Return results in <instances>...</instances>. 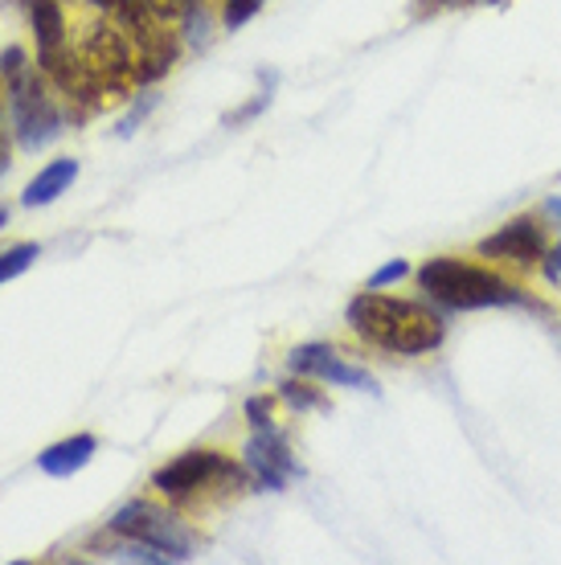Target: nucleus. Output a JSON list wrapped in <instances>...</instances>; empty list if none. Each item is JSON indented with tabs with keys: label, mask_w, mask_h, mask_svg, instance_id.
Listing matches in <instances>:
<instances>
[{
	"label": "nucleus",
	"mask_w": 561,
	"mask_h": 565,
	"mask_svg": "<svg viewBox=\"0 0 561 565\" xmlns=\"http://www.w3.org/2000/svg\"><path fill=\"white\" fill-rule=\"evenodd\" d=\"M349 328L361 340L378 344L393 356H422L435 353L443 337H447V324L443 316H435L431 308H422L414 299H398V296H381V291H361L352 299L349 311H345Z\"/></svg>",
	"instance_id": "obj_1"
},
{
	"label": "nucleus",
	"mask_w": 561,
	"mask_h": 565,
	"mask_svg": "<svg viewBox=\"0 0 561 565\" xmlns=\"http://www.w3.org/2000/svg\"><path fill=\"white\" fill-rule=\"evenodd\" d=\"M419 291L443 303L451 311H479V308H517V303H533L529 291H520L517 282H508L500 270L476 267L455 255L426 258L419 270Z\"/></svg>",
	"instance_id": "obj_2"
},
{
	"label": "nucleus",
	"mask_w": 561,
	"mask_h": 565,
	"mask_svg": "<svg viewBox=\"0 0 561 565\" xmlns=\"http://www.w3.org/2000/svg\"><path fill=\"white\" fill-rule=\"evenodd\" d=\"M9 111H13L17 143L25 152H38V148H45V143H54L62 136V111L50 103L33 66L21 71L17 78H9Z\"/></svg>",
	"instance_id": "obj_3"
},
{
	"label": "nucleus",
	"mask_w": 561,
	"mask_h": 565,
	"mask_svg": "<svg viewBox=\"0 0 561 565\" xmlns=\"http://www.w3.org/2000/svg\"><path fill=\"white\" fill-rule=\"evenodd\" d=\"M107 529H112L115 537L148 541V545L169 553L172 562H189V557H193V537L177 524V516H169V512L148 504V500H131V504H124V509L107 521Z\"/></svg>",
	"instance_id": "obj_4"
},
{
	"label": "nucleus",
	"mask_w": 561,
	"mask_h": 565,
	"mask_svg": "<svg viewBox=\"0 0 561 565\" xmlns=\"http://www.w3.org/2000/svg\"><path fill=\"white\" fill-rule=\"evenodd\" d=\"M222 480H242V471L222 451H184L177 455L172 463H165L160 471L152 476V488L160 495H169V500H184V495L201 492V488H213V483Z\"/></svg>",
	"instance_id": "obj_5"
},
{
	"label": "nucleus",
	"mask_w": 561,
	"mask_h": 565,
	"mask_svg": "<svg viewBox=\"0 0 561 565\" xmlns=\"http://www.w3.org/2000/svg\"><path fill=\"white\" fill-rule=\"evenodd\" d=\"M242 463H246V476L258 492H283V483L304 476V467L295 463L287 438L271 426V430H254L242 447Z\"/></svg>",
	"instance_id": "obj_6"
},
{
	"label": "nucleus",
	"mask_w": 561,
	"mask_h": 565,
	"mask_svg": "<svg viewBox=\"0 0 561 565\" xmlns=\"http://www.w3.org/2000/svg\"><path fill=\"white\" fill-rule=\"evenodd\" d=\"M546 250H549L546 226H541L537 217H529V213L512 217L508 226H500L496 234H488V238H479V246H476L479 258H491V263H517V267H541Z\"/></svg>",
	"instance_id": "obj_7"
},
{
	"label": "nucleus",
	"mask_w": 561,
	"mask_h": 565,
	"mask_svg": "<svg viewBox=\"0 0 561 565\" xmlns=\"http://www.w3.org/2000/svg\"><path fill=\"white\" fill-rule=\"evenodd\" d=\"M287 369H292L295 377H316V382L340 385V390H369V394H378L373 373L345 361L332 344H299V349L287 353Z\"/></svg>",
	"instance_id": "obj_8"
},
{
	"label": "nucleus",
	"mask_w": 561,
	"mask_h": 565,
	"mask_svg": "<svg viewBox=\"0 0 561 565\" xmlns=\"http://www.w3.org/2000/svg\"><path fill=\"white\" fill-rule=\"evenodd\" d=\"M29 4V25H33V38H38V54H42V66H50L66 42H71V33H66V13H62V4L57 0H25Z\"/></svg>",
	"instance_id": "obj_9"
},
{
	"label": "nucleus",
	"mask_w": 561,
	"mask_h": 565,
	"mask_svg": "<svg viewBox=\"0 0 561 565\" xmlns=\"http://www.w3.org/2000/svg\"><path fill=\"white\" fill-rule=\"evenodd\" d=\"M74 181H78V160H74V156L50 160V164H45V169L25 184L21 205H29V210H38V205H54L62 193H71Z\"/></svg>",
	"instance_id": "obj_10"
},
{
	"label": "nucleus",
	"mask_w": 561,
	"mask_h": 565,
	"mask_svg": "<svg viewBox=\"0 0 561 565\" xmlns=\"http://www.w3.org/2000/svg\"><path fill=\"white\" fill-rule=\"evenodd\" d=\"M95 451H98L95 435H71L62 438V443H54V447H45L38 455V467H42L45 476H54V480H71L74 471H83L95 459Z\"/></svg>",
	"instance_id": "obj_11"
},
{
	"label": "nucleus",
	"mask_w": 561,
	"mask_h": 565,
	"mask_svg": "<svg viewBox=\"0 0 561 565\" xmlns=\"http://www.w3.org/2000/svg\"><path fill=\"white\" fill-rule=\"evenodd\" d=\"M103 557H112V562H144V565L172 562L165 550H156V545H148V541H136V537H119V545L103 550Z\"/></svg>",
	"instance_id": "obj_12"
},
{
	"label": "nucleus",
	"mask_w": 561,
	"mask_h": 565,
	"mask_svg": "<svg viewBox=\"0 0 561 565\" xmlns=\"http://www.w3.org/2000/svg\"><path fill=\"white\" fill-rule=\"evenodd\" d=\"M279 394H283V402H287L292 411H324V406H328V402H324V394L308 382V377H292V382H283Z\"/></svg>",
	"instance_id": "obj_13"
},
{
	"label": "nucleus",
	"mask_w": 561,
	"mask_h": 565,
	"mask_svg": "<svg viewBox=\"0 0 561 565\" xmlns=\"http://www.w3.org/2000/svg\"><path fill=\"white\" fill-rule=\"evenodd\" d=\"M38 258H42V246H33V242H21V246H13V250H4V255H0V282L25 275Z\"/></svg>",
	"instance_id": "obj_14"
},
{
	"label": "nucleus",
	"mask_w": 561,
	"mask_h": 565,
	"mask_svg": "<svg viewBox=\"0 0 561 565\" xmlns=\"http://www.w3.org/2000/svg\"><path fill=\"white\" fill-rule=\"evenodd\" d=\"M181 21H184V38H189V45L210 42V13H205V4H201V0L189 4V13H184Z\"/></svg>",
	"instance_id": "obj_15"
},
{
	"label": "nucleus",
	"mask_w": 561,
	"mask_h": 565,
	"mask_svg": "<svg viewBox=\"0 0 561 565\" xmlns=\"http://www.w3.org/2000/svg\"><path fill=\"white\" fill-rule=\"evenodd\" d=\"M410 275V263L406 258H390V263H385V267H378L373 270V275H369V291H385V287H398V282L406 279Z\"/></svg>",
	"instance_id": "obj_16"
},
{
	"label": "nucleus",
	"mask_w": 561,
	"mask_h": 565,
	"mask_svg": "<svg viewBox=\"0 0 561 565\" xmlns=\"http://www.w3.org/2000/svg\"><path fill=\"white\" fill-rule=\"evenodd\" d=\"M263 9V0H225L222 4V25L225 29H242L254 13Z\"/></svg>",
	"instance_id": "obj_17"
},
{
	"label": "nucleus",
	"mask_w": 561,
	"mask_h": 565,
	"mask_svg": "<svg viewBox=\"0 0 561 565\" xmlns=\"http://www.w3.org/2000/svg\"><path fill=\"white\" fill-rule=\"evenodd\" d=\"M156 99H160L156 90H144L140 103H136V107H131V111H127L124 119H119V136H124V140H127V136H131V131H136V128H140L144 119H148V111H152V107H156Z\"/></svg>",
	"instance_id": "obj_18"
},
{
	"label": "nucleus",
	"mask_w": 561,
	"mask_h": 565,
	"mask_svg": "<svg viewBox=\"0 0 561 565\" xmlns=\"http://www.w3.org/2000/svg\"><path fill=\"white\" fill-rule=\"evenodd\" d=\"M242 414H246V423H251V430H271V426H275V418H271V402H267V397H251V402L242 406Z\"/></svg>",
	"instance_id": "obj_19"
},
{
	"label": "nucleus",
	"mask_w": 561,
	"mask_h": 565,
	"mask_svg": "<svg viewBox=\"0 0 561 565\" xmlns=\"http://www.w3.org/2000/svg\"><path fill=\"white\" fill-rule=\"evenodd\" d=\"M189 4H193V0H148V9H152V17L160 21V25L181 21V17L189 13Z\"/></svg>",
	"instance_id": "obj_20"
},
{
	"label": "nucleus",
	"mask_w": 561,
	"mask_h": 565,
	"mask_svg": "<svg viewBox=\"0 0 561 565\" xmlns=\"http://www.w3.org/2000/svg\"><path fill=\"white\" fill-rule=\"evenodd\" d=\"M21 71H29V57L21 45H9V50H0V74L4 78H17Z\"/></svg>",
	"instance_id": "obj_21"
},
{
	"label": "nucleus",
	"mask_w": 561,
	"mask_h": 565,
	"mask_svg": "<svg viewBox=\"0 0 561 565\" xmlns=\"http://www.w3.org/2000/svg\"><path fill=\"white\" fill-rule=\"evenodd\" d=\"M541 275H546L549 287H561V242L546 250V258H541Z\"/></svg>",
	"instance_id": "obj_22"
},
{
	"label": "nucleus",
	"mask_w": 561,
	"mask_h": 565,
	"mask_svg": "<svg viewBox=\"0 0 561 565\" xmlns=\"http://www.w3.org/2000/svg\"><path fill=\"white\" fill-rule=\"evenodd\" d=\"M467 4H491V0H419V13H438V9H467Z\"/></svg>",
	"instance_id": "obj_23"
},
{
	"label": "nucleus",
	"mask_w": 561,
	"mask_h": 565,
	"mask_svg": "<svg viewBox=\"0 0 561 565\" xmlns=\"http://www.w3.org/2000/svg\"><path fill=\"white\" fill-rule=\"evenodd\" d=\"M271 103V95H258V99L251 103V107H242L239 115H230V119H225V124H230V128H234V124H246V119H254V115L263 111V107H267Z\"/></svg>",
	"instance_id": "obj_24"
},
{
	"label": "nucleus",
	"mask_w": 561,
	"mask_h": 565,
	"mask_svg": "<svg viewBox=\"0 0 561 565\" xmlns=\"http://www.w3.org/2000/svg\"><path fill=\"white\" fill-rule=\"evenodd\" d=\"M546 217L561 230V198H549V201H546Z\"/></svg>",
	"instance_id": "obj_25"
},
{
	"label": "nucleus",
	"mask_w": 561,
	"mask_h": 565,
	"mask_svg": "<svg viewBox=\"0 0 561 565\" xmlns=\"http://www.w3.org/2000/svg\"><path fill=\"white\" fill-rule=\"evenodd\" d=\"M9 226V205H0V230Z\"/></svg>",
	"instance_id": "obj_26"
}]
</instances>
